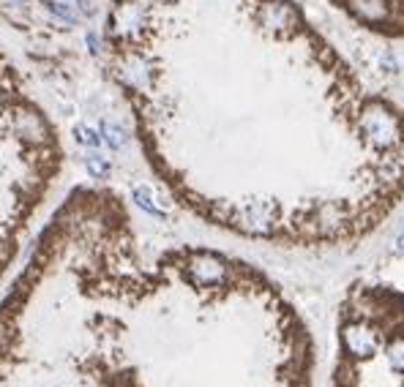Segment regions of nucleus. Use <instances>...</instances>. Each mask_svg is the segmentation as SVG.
Returning a JSON list of instances; mask_svg holds the SVG:
<instances>
[{"label": "nucleus", "mask_w": 404, "mask_h": 387, "mask_svg": "<svg viewBox=\"0 0 404 387\" xmlns=\"http://www.w3.org/2000/svg\"><path fill=\"white\" fill-rule=\"evenodd\" d=\"M257 22L273 36H290L301 25V14L287 0H265L257 11Z\"/></svg>", "instance_id": "obj_4"}, {"label": "nucleus", "mask_w": 404, "mask_h": 387, "mask_svg": "<svg viewBox=\"0 0 404 387\" xmlns=\"http://www.w3.org/2000/svg\"><path fill=\"white\" fill-rule=\"evenodd\" d=\"M74 140H77L80 145H85V148H98V145L104 142V140H101V134H98L96 129L85 126V123L74 126Z\"/></svg>", "instance_id": "obj_12"}, {"label": "nucleus", "mask_w": 404, "mask_h": 387, "mask_svg": "<svg viewBox=\"0 0 404 387\" xmlns=\"http://www.w3.org/2000/svg\"><path fill=\"white\" fill-rule=\"evenodd\" d=\"M61 112H63V115H74V107H72V104H61Z\"/></svg>", "instance_id": "obj_18"}, {"label": "nucleus", "mask_w": 404, "mask_h": 387, "mask_svg": "<svg viewBox=\"0 0 404 387\" xmlns=\"http://www.w3.org/2000/svg\"><path fill=\"white\" fill-rule=\"evenodd\" d=\"M134 199H137V205H140L142 210H148V213H153V216H162V210L156 208V202H153V197H151L148 188H134Z\"/></svg>", "instance_id": "obj_15"}, {"label": "nucleus", "mask_w": 404, "mask_h": 387, "mask_svg": "<svg viewBox=\"0 0 404 387\" xmlns=\"http://www.w3.org/2000/svg\"><path fill=\"white\" fill-rule=\"evenodd\" d=\"M85 166H87V172L93 175V177H107L109 175V161L104 158V155H98V153H90L87 158H85Z\"/></svg>", "instance_id": "obj_13"}, {"label": "nucleus", "mask_w": 404, "mask_h": 387, "mask_svg": "<svg viewBox=\"0 0 404 387\" xmlns=\"http://www.w3.org/2000/svg\"><path fill=\"white\" fill-rule=\"evenodd\" d=\"M396 251H399V254H404V232L399 234V240H396Z\"/></svg>", "instance_id": "obj_19"}, {"label": "nucleus", "mask_w": 404, "mask_h": 387, "mask_svg": "<svg viewBox=\"0 0 404 387\" xmlns=\"http://www.w3.org/2000/svg\"><path fill=\"white\" fill-rule=\"evenodd\" d=\"M44 11H47V16L55 22V25H61V27H74V25H80L82 16L72 8V5H66L63 0H47L44 3Z\"/></svg>", "instance_id": "obj_10"}, {"label": "nucleus", "mask_w": 404, "mask_h": 387, "mask_svg": "<svg viewBox=\"0 0 404 387\" xmlns=\"http://www.w3.org/2000/svg\"><path fill=\"white\" fill-rule=\"evenodd\" d=\"M388 363H391L394 371H404V338L391 341V346H388Z\"/></svg>", "instance_id": "obj_14"}, {"label": "nucleus", "mask_w": 404, "mask_h": 387, "mask_svg": "<svg viewBox=\"0 0 404 387\" xmlns=\"http://www.w3.org/2000/svg\"><path fill=\"white\" fill-rule=\"evenodd\" d=\"M8 3H14V5H25L28 0H8Z\"/></svg>", "instance_id": "obj_20"}, {"label": "nucleus", "mask_w": 404, "mask_h": 387, "mask_svg": "<svg viewBox=\"0 0 404 387\" xmlns=\"http://www.w3.org/2000/svg\"><path fill=\"white\" fill-rule=\"evenodd\" d=\"M101 140H104L112 151H120V148H126L129 134H126V129H123L120 123H115V120H104V123H101Z\"/></svg>", "instance_id": "obj_11"}, {"label": "nucleus", "mask_w": 404, "mask_h": 387, "mask_svg": "<svg viewBox=\"0 0 404 387\" xmlns=\"http://www.w3.org/2000/svg\"><path fill=\"white\" fill-rule=\"evenodd\" d=\"M233 224L241 227L243 232L268 234L273 230V205L265 199H251L233 216Z\"/></svg>", "instance_id": "obj_5"}, {"label": "nucleus", "mask_w": 404, "mask_h": 387, "mask_svg": "<svg viewBox=\"0 0 404 387\" xmlns=\"http://www.w3.org/2000/svg\"><path fill=\"white\" fill-rule=\"evenodd\" d=\"M186 278L194 287H224L230 281V265L211 251H194L186 259Z\"/></svg>", "instance_id": "obj_2"}, {"label": "nucleus", "mask_w": 404, "mask_h": 387, "mask_svg": "<svg viewBox=\"0 0 404 387\" xmlns=\"http://www.w3.org/2000/svg\"><path fill=\"white\" fill-rule=\"evenodd\" d=\"M11 131L28 148H44L50 142V123L33 107H19L11 112Z\"/></svg>", "instance_id": "obj_3"}, {"label": "nucleus", "mask_w": 404, "mask_h": 387, "mask_svg": "<svg viewBox=\"0 0 404 387\" xmlns=\"http://www.w3.org/2000/svg\"><path fill=\"white\" fill-rule=\"evenodd\" d=\"M85 44H87V52L96 55V58L104 52V44H101V38H98L96 30H87V33H85Z\"/></svg>", "instance_id": "obj_17"}, {"label": "nucleus", "mask_w": 404, "mask_h": 387, "mask_svg": "<svg viewBox=\"0 0 404 387\" xmlns=\"http://www.w3.org/2000/svg\"><path fill=\"white\" fill-rule=\"evenodd\" d=\"M63 3H66V5H72L82 19H90V16L96 14V0H63Z\"/></svg>", "instance_id": "obj_16"}, {"label": "nucleus", "mask_w": 404, "mask_h": 387, "mask_svg": "<svg viewBox=\"0 0 404 387\" xmlns=\"http://www.w3.org/2000/svg\"><path fill=\"white\" fill-rule=\"evenodd\" d=\"M361 131L380 151H388V148H394L402 140V123H399V118L388 107H383V104H369L363 109V115H361Z\"/></svg>", "instance_id": "obj_1"}, {"label": "nucleus", "mask_w": 404, "mask_h": 387, "mask_svg": "<svg viewBox=\"0 0 404 387\" xmlns=\"http://www.w3.org/2000/svg\"><path fill=\"white\" fill-rule=\"evenodd\" d=\"M140 25H142V8L140 5H131V3L120 5L115 11V16H112V27L120 36H131L134 30H140Z\"/></svg>", "instance_id": "obj_8"}, {"label": "nucleus", "mask_w": 404, "mask_h": 387, "mask_svg": "<svg viewBox=\"0 0 404 387\" xmlns=\"http://www.w3.org/2000/svg\"><path fill=\"white\" fill-rule=\"evenodd\" d=\"M341 341H344V349L352 357H363L366 360V357H372L377 352V335H374V330H369L361 322H350L341 330Z\"/></svg>", "instance_id": "obj_6"}, {"label": "nucleus", "mask_w": 404, "mask_h": 387, "mask_svg": "<svg viewBox=\"0 0 404 387\" xmlns=\"http://www.w3.org/2000/svg\"><path fill=\"white\" fill-rule=\"evenodd\" d=\"M118 74L120 79L134 87V90H148L151 82H153V71H151V63L142 58V55H126L118 66Z\"/></svg>", "instance_id": "obj_7"}, {"label": "nucleus", "mask_w": 404, "mask_h": 387, "mask_svg": "<svg viewBox=\"0 0 404 387\" xmlns=\"http://www.w3.org/2000/svg\"><path fill=\"white\" fill-rule=\"evenodd\" d=\"M347 5L363 22H383V19H388V3L385 0H347Z\"/></svg>", "instance_id": "obj_9"}]
</instances>
